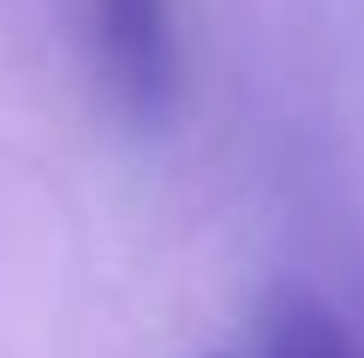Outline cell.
<instances>
[{"mask_svg": "<svg viewBox=\"0 0 364 358\" xmlns=\"http://www.w3.org/2000/svg\"><path fill=\"white\" fill-rule=\"evenodd\" d=\"M72 12L102 102L138 131L168 126L179 108L173 0H72Z\"/></svg>", "mask_w": 364, "mask_h": 358, "instance_id": "6da1fadb", "label": "cell"}, {"mask_svg": "<svg viewBox=\"0 0 364 358\" xmlns=\"http://www.w3.org/2000/svg\"><path fill=\"white\" fill-rule=\"evenodd\" d=\"M257 352L263 358H364V340L346 328V317L328 298L305 287H275L257 322Z\"/></svg>", "mask_w": 364, "mask_h": 358, "instance_id": "7a4b0ae2", "label": "cell"}]
</instances>
